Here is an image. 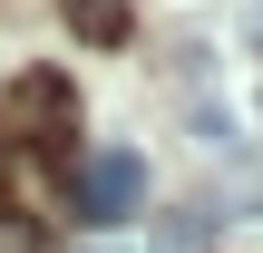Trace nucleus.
<instances>
[{
	"label": "nucleus",
	"mask_w": 263,
	"mask_h": 253,
	"mask_svg": "<svg viewBox=\"0 0 263 253\" xmlns=\"http://www.w3.org/2000/svg\"><path fill=\"white\" fill-rule=\"evenodd\" d=\"M68 205H78L88 224H127V215L146 205V156H137V146H98V156H78Z\"/></svg>",
	"instance_id": "1"
},
{
	"label": "nucleus",
	"mask_w": 263,
	"mask_h": 253,
	"mask_svg": "<svg viewBox=\"0 0 263 253\" xmlns=\"http://www.w3.org/2000/svg\"><path fill=\"white\" fill-rule=\"evenodd\" d=\"M10 127H20L29 146H68V137H78L68 78H59V68H20V78H10Z\"/></svg>",
	"instance_id": "2"
},
{
	"label": "nucleus",
	"mask_w": 263,
	"mask_h": 253,
	"mask_svg": "<svg viewBox=\"0 0 263 253\" xmlns=\"http://www.w3.org/2000/svg\"><path fill=\"white\" fill-rule=\"evenodd\" d=\"M59 10H68V29H78V39H98V49H117V39H127V0H59Z\"/></svg>",
	"instance_id": "3"
},
{
	"label": "nucleus",
	"mask_w": 263,
	"mask_h": 253,
	"mask_svg": "<svg viewBox=\"0 0 263 253\" xmlns=\"http://www.w3.org/2000/svg\"><path fill=\"white\" fill-rule=\"evenodd\" d=\"M254 39H263V10H254Z\"/></svg>",
	"instance_id": "4"
},
{
	"label": "nucleus",
	"mask_w": 263,
	"mask_h": 253,
	"mask_svg": "<svg viewBox=\"0 0 263 253\" xmlns=\"http://www.w3.org/2000/svg\"><path fill=\"white\" fill-rule=\"evenodd\" d=\"M78 253H107V244H78Z\"/></svg>",
	"instance_id": "5"
}]
</instances>
